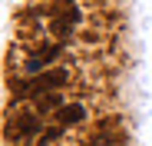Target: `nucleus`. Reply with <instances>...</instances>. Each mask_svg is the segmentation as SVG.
Returning <instances> with one entry per match:
<instances>
[{
	"label": "nucleus",
	"instance_id": "3",
	"mask_svg": "<svg viewBox=\"0 0 152 146\" xmlns=\"http://www.w3.org/2000/svg\"><path fill=\"white\" fill-rule=\"evenodd\" d=\"M53 116H56V126H73V123H83V119H86V106L83 103H66Z\"/></svg>",
	"mask_w": 152,
	"mask_h": 146
},
{
	"label": "nucleus",
	"instance_id": "6",
	"mask_svg": "<svg viewBox=\"0 0 152 146\" xmlns=\"http://www.w3.org/2000/svg\"><path fill=\"white\" fill-rule=\"evenodd\" d=\"M56 139H63V126H50V130H43L30 146H50V143H56Z\"/></svg>",
	"mask_w": 152,
	"mask_h": 146
},
{
	"label": "nucleus",
	"instance_id": "2",
	"mask_svg": "<svg viewBox=\"0 0 152 146\" xmlns=\"http://www.w3.org/2000/svg\"><path fill=\"white\" fill-rule=\"evenodd\" d=\"M40 130V119H37V113H20L13 123L7 126V139H30L33 133Z\"/></svg>",
	"mask_w": 152,
	"mask_h": 146
},
{
	"label": "nucleus",
	"instance_id": "1",
	"mask_svg": "<svg viewBox=\"0 0 152 146\" xmlns=\"http://www.w3.org/2000/svg\"><path fill=\"white\" fill-rule=\"evenodd\" d=\"M69 83V70H43L40 77H30V80H13V96H46V93H56L60 86Z\"/></svg>",
	"mask_w": 152,
	"mask_h": 146
},
{
	"label": "nucleus",
	"instance_id": "5",
	"mask_svg": "<svg viewBox=\"0 0 152 146\" xmlns=\"http://www.w3.org/2000/svg\"><path fill=\"white\" fill-rule=\"evenodd\" d=\"M50 30H53V33H56V40L63 43V40H69V37H73V30H76V27H73L66 17H56L53 23H50Z\"/></svg>",
	"mask_w": 152,
	"mask_h": 146
},
{
	"label": "nucleus",
	"instance_id": "4",
	"mask_svg": "<svg viewBox=\"0 0 152 146\" xmlns=\"http://www.w3.org/2000/svg\"><path fill=\"white\" fill-rule=\"evenodd\" d=\"M63 106H66V103H63L60 93H46V96H40V100H37V113H50V110L60 113Z\"/></svg>",
	"mask_w": 152,
	"mask_h": 146
}]
</instances>
